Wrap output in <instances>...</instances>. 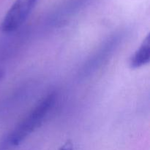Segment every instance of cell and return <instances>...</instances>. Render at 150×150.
I'll return each mask as SVG.
<instances>
[{
    "instance_id": "cell-1",
    "label": "cell",
    "mask_w": 150,
    "mask_h": 150,
    "mask_svg": "<svg viewBox=\"0 0 150 150\" xmlns=\"http://www.w3.org/2000/svg\"><path fill=\"white\" fill-rule=\"evenodd\" d=\"M56 100L55 92L45 96L10 133L7 139L8 143L12 146H17L38 129L54 108Z\"/></svg>"
},
{
    "instance_id": "cell-2",
    "label": "cell",
    "mask_w": 150,
    "mask_h": 150,
    "mask_svg": "<svg viewBox=\"0 0 150 150\" xmlns=\"http://www.w3.org/2000/svg\"><path fill=\"white\" fill-rule=\"evenodd\" d=\"M39 0H16L4 16L0 29L9 33L21 26Z\"/></svg>"
},
{
    "instance_id": "cell-3",
    "label": "cell",
    "mask_w": 150,
    "mask_h": 150,
    "mask_svg": "<svg viewBox=\"0 0 150 150\" xmlns=\"http://www.w3.org/2000/svg\"><path fill=\"white\" fill-rule=\"evenodd\" d=\"M121 39L120 34L108 38L97 51L96 54H94L93 57L89 59L88 62L85 64L83 69V73L84 74L90 73L91 72L96 70L100 66L102 65L103 63L108 59V57H110L111 54H113V51L120 44Z\"/></svg>"
},
{
    "instance_id": "cell-4",
    "label": "cell",
    "mask_w": 150,
    "mask_h": 150,
    "mask_svg": "<svg viewBox=\"0 0 150 150\" xmlns=\"http://www.w3.org/2000/svg\"><path fill=\"white\" fill-rule=\"evenodd\" d=\"M150 62V36L149 34L144 39L140 46L133 54L130 59V66L133 69L140 68L148 64Z\"/></svg>"
},
{
    "instance_id": "cell-5",
    "label": "cell",
    "mask_w": 150,
    "mask_h": 150,
    "mask_svg": "<svg viewBox=\"0 0 150 150\" xmlns=\"http://www.w3.org/2000/svg\"><path fill=\"white\" fill-rule=\"evenodd\" d=\"M61 150H72V145L70 143H67L62 148Z\"/></svg>"
},
{
    "instance_id": "cell-6",
    "label": "cell",
    "mask_w": 150,
    "mask_h": 150,
    "mask_svg": "<svg viewBox=\"0 0 150 150\" xmlns=\"http://www.w3.org/2000/svg\"><path fill=\"white\" fill-rule=\"evenodd\" d=\"M4 71H3L2 70H0V82H1V81L2 80L3 77H4Z\"/></svg>"
}]
</instances>
